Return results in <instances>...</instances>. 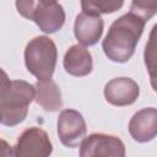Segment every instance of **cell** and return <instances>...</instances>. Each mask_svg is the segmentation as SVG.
Wrapping results in <instances>:
<instances>
[{"label": "cell", "mask_w": 157, "mask_h": 157, "mask_svg": "<svg viewBox=\"0 0 157 157\" xmlns=\"http://www.w3.org/2000/svg\"><path fill=\"white\" fill-rule=\"evenodd\" d=\"M104 22L101 16L81 12L76 16L74 23V34L78 43L83 47L96 44L103 33Z\"/></svg>", "instance_id": "30bf717a"}, {"label": "cell", "mask_w": 157, "mask_h": 157, "mask_svg": "<svg viewBox=\"0 0 157 157\" xmlns=\"http://www.w3.org/2000/svg\"><path fill=\"white\" fill-rule=\"evenodd\" d=\"M36 98L38 105H40L47 112H58L63 108L61 92L59 86L53 81H38L34 85Z\"/></svg>", "instance_id": "7c38bea8"}, {"label": "cell", "mask_w": 157, "mask_h": 157, "mask_svg": "<svg viewBox=\"0 0 157 157\" xmlns=\"http://www.w3.org/2000/svg\"><path fill=\"white\" fill-rule=\"evenodd\" d=\"M144 61L150 78L157 77V23L152 27L144 50Z\"/></svg>", "instance_id": "4fadbf2b"}, {"label": "cell", "mask_w": 157, "mask_h": 157, "mask_svg": "<svg viewBox=\"0 0 157 157\" xmlns=\"http://www.w3.org/2000/svg\"><path fill=\"white\" fill-rule=\"evenodd\" d=\"M53 145L48 134L37 126L26 129L13 146V157H49Z\"/></svg>", "instance_id": "5b68a950"}, {"label": "cell", "mask_w": 157, "mask_h": 157, "mask_svg": "<svg viewBox=\"0 0 157 157\" xmlns=\"http://www.w3.org/2000/svg\"><path fill=\"white\" fill-rule=\"evenodd\" d=\"M80 157H125V145L114 135L91 134L80 145Z\"/></svg>", "instance_id": "8992f818"}, {"label": "cell", "mask_w": 157, "mask_h": 157, "mask_svg": "<svg viewBox=\"0 0 157 157\" xmlns=\"http://www.w3.org/2000/svg\"><path fill=\"white\" fill-rule=\"evenodd\" d=\"M1 145H2V155H4V157H11L12 150L9 147L7 142L5 140H1Z\"/></svg>", "instance_id": "2e32d148"}, {"label": "cell", "mask_w": 157, "mask_h": 157, "mask_svg": "<svg viewBox=\"0 0 157 157\" xmlns=\"http://www.w3.org/2000/svg\"><path fill=\"white\" fill-rule=\"evenodd\" d=\"M131 13L139 16L141 20L147 22L157 12V2L153 1H132L130 6Z\"/></svg>", "instance_id": "9a60e30c"}, {"label": "cell", "mask_w": 157, "mask_h": 157, "mask_svg": "<svg viewBox=\"0 0 157 157\" xmlns=\"http://www.w3.org/2000/svg\"><path fill=\"white\" fill-rule=\"evenodd\" d=\"M140 96L139 85L130 77H115L104 86L105 101L115 107H125L135 103Z\"/></svg>", "instance_id": "ba28073f"}, {"label": "cell", "mask_w": 157, "mask_h": 157, "mask_svg": "<svg viewBox=\"0 0 157 157\" xmlns=\"http://www.w3.org/2000/svg\"><path fill=\"white\" fill-rule=\"evenodd\" d=\"M36 98V88L23 80H10L2 71L0 92V121L5 126H15L22 123L28 107Z\"/></svg>", "instance_id": "7a4b0ae2"}, {"label": "cell", "mask_w": 157, "mask_h": 157, "mask_svg": "<svg viewBox=\"0 0 157 157\" xmlns=\"http://www.w3.org/2000/svg\"><path fill=\"white\" fill-rule=\"evenodd\" d=\"M87 132L82 114L75 109H64L58 118V135L61 144L74 148L82 144Z\"/></svg>", "instance_id": "52a82bcc"}, {"label": "cell", "mask_w": 157, "mask_h": 157, "mask_svg": "<svg viewBox=\"0 0 157 157\" xmlns=\"http://www.w3.org/2000/svg\"><path fill=\"white\" fill-rule=\"evenodd\" d=\"M150 82H151V86H152L153 91L157 92V77L156 78H150Z\"/></svg>", "instance_id": "e0dca14e"}, {"label": "cell", "mask_w": 157, "mask_h": 157, "mask_svg": "<svg viewBox=\"0 0 157 157\" xmlns=\"http://www.w3.org/2000/svg\"><path fill=\"white\" fill-rule=\"evenodd\" d=\"M16 9L21 16L33 21L42 32L55 33L65 22V11L56 1H16Z\"/></svg>", "instance_id": "277c9868"}, {"label": "cell", "mask_w": 157, "mask_h": 157, "mask_svg": "<svg viewBox=\"0 0 157 157\" xmlns=\"http://www.w3.org/2000/svg\"><path fill=\"white\" fill-rule=\"evenodd\" d=\"M129 134L140 144L153 140L157 136V109L148 107L136 112L129 121Z\"/></svg>", "instance_id": "9c48e42d"}, {"label": "cell", "mask_w": 157, "mask_h": 157, "mask_svg": "<svg viewBox=\"0 0 157 157\" xmlns=\"http://www.w3.org/2000/svg\"><path fill=\"white\" fill-rule=\"evenodd\" d=\"M63 64L65 71L76 77L87 76L93 69V60L90 50L80 44L71 45L66 50Z\"/></svg>", "instance_id": "8fae6325"}, {"label": "cell", "mask_w": 157, "mask_h": 157, "mask_svg": "<svg viewBox=\"0 0 157 157\" xmlns=\"http://www.w3.org/2000/svg\"><path fill=\"white\" fill-rule=\"evenodd\" d=\"M145 25L144 20L131 12L117 18L102 42L105 56L114 63H126L135 53Z\"/></svg>", "instance_id": "6da1fadb"}, {"label": "cell", "mask_w": 157, "mask_h": 157, "mask_svg": "<svg viewBox=\"0 0 157 157\" xmlns=\"http://www.w3.org/2000/svg\"><path fill=\"white\" fill-rule=\"evenodd\" d=\"M124 5L123 1L115 0H98V1H82L81 7L83 12L101 16L102 13H112Z\"/></svg>", "instance_id": "5bb4252c"}, {"label": "cell", "mask_w": 157, "mask_h": 157, "mask_svg": "<svg viewBox=\"0 0 157 157\" xmlns=\"http://www.w3.org/2000/svg\"><path fill=\"white\" fill-rule=\"evenodd\" d=\"M58 59L55 43L47 36L31 39L25 48V64L38 81L52 80Z\"/></svg>", "instance_id": "3957f363"}]
</instances>
